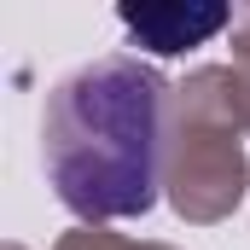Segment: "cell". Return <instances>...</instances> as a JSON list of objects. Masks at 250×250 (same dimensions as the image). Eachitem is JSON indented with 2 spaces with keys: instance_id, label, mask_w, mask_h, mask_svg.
<instances>
[{
  "instance_id": "obj_2",
  "label": "cell",
  "mask_w": 250,
  "mask_h": 250,
  "mask_svg": "<svg viewBox=\"0 0 250 250\" xmlns=\"http://www.w3.org/2000/svg\"><path fill=\"white\" fill-rule=\"evenodd\" d=\"M123 18H128V29H134L146 47L181 53V47H198L227 12H221V6H198V12H181V6H140V12H134V6H128Z\"/></svg>"
},
{
  "instance_id": "obj_1",
  "label": "cell",
  "mask_w": 250,
  "mask_h": 250,
  "mask_svg": "<svg viewBox=\"0 0 250 250\" xmlns=\"http://www.w3.org/2000/svg\"><path fill=\"white\" fill-rule=\"evenodd\" d=\"M157 99L163 82L128 59L70 76L41 123V157L76 215L151 209L157 181Z\"/></svg>"
}]
</instances>
